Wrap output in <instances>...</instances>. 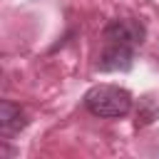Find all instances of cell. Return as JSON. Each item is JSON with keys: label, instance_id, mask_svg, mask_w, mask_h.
<instances>
[{"label": "cell", "instance_id": "1", "mask_svg": "<svg viewBox=\"0 0 159 159\" xmlns=\"http://www.w3.org/2000/svg\"><path fill=\"white\" fill-rule=\"evenodd\" d=\"M84 107L94 117L117 119V117L129 114L132 94L124 87H117V84H94L84 92Z\"/></svg>", "mask_w": 159, "mask_h": 159}, {"label": "cell", "instance_id": "2", "mask_svg": "<svg viewBox=\"0 0 159 159\" xmlns=\"http://www.w3.org/2000/svg\"><path fill=\"white\" fill-rule=\"evenodd\" d=\"M104 42H117V45H129V47H139L147 37V27L144 22L134 20V17H117L109 20L102 30Z\"/></svg>", "mask_w": 159, "mask_h": 159}, {"label": "cell", "instance_id": "3", "mask_svg": "<svg viewBox=\"0 0 159 159\" xmlns=\"http://www.w3.org/2000/svg\"><path fill=\"white\" fill-rule=\"evenodd\" d=\"M132 65H134V47H129V45L107 42L97 57L99 72H129Z\"/></svg>", "mask_w": 159, "mask_h": 159}, {"label": "cell", "instance_id": "4", "mask_svg": "<svg viewBox=\"0 0 159 159\" xmlns=\"http://www.w3.org/2000/svg\"><path fill=\"white\" fill-rule=\"evenodd\" d=\"M27 112L15 104L12 99H2L0 102V134L2 137H12L17 132H22L27 127Z\"/></svg>", "mask_w": 159, "mask_h": 159}]
</instances>
